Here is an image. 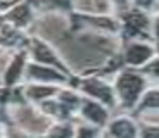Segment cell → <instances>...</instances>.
I'll use <instances>...</instances> for the list:
<instances>
[{"label":"cell","instance_id":"cell-1","mask_svg":"<svg viewBox=\"0 0 159 138\" xmlns=\"http://www.w3.org/2000/svg\"><path fill=\"white\" fill-rule=\"evenodd\" d=\"M145 88V79L142 74L133 71H123L116 79V93L125 107H133Z\"/></svg>","mask_w":159,"mask_h":138},{"label":"cell","instance_id":"cell-2","mask_svg":"<svg viewBox=\"0 0 159 138\" xmlns=\"http://www.w3.org/2000/svg\"><path fill=\"white\" fill-rule=\"evenodd\" d=\"M81 88H83L88 95H92L93 99H97L99 102L106 104L107 107L114 105L116 95H114V90L109 87L107 83L100 81V79H87V81H83Z\"/></svg>","mask_w":159,"mask_h":138},{"label":"cell","instance_id":"cell-3","mask_svg":"<svg viewBox=\"0 0 159 138\" xmlns=\"http://www.w3.org/2000/svg\"><path fill=\"white\" fill-rule=\"evenodd\" d=\"M152 55H154V48L151 45L135 42V43H130L126 47L123 57L126 60V64H130V66H143L152 59Z\"/></svg>","mask_w":159,"mask_h":138},{"label":"cell","instance_id":"cell-4","mask_svg":"<svg viewBox=\"0 0 159 138\" xmlns=\"http://www.w3.org/2000/svg\"><path fill=\"white\" fill-rule=\"evenodd\" d=\"M125 35L126 36H137L147 31L149 28V17L140 11H131L125 14Z\"/></svg>","mask_w":159,"mask_h":138},{"label":"cell","instance_id":"cell-5","mask_svg":"<svg viewBox=\"0 0 159 138\" xmlns=\"http://www.w3.org/2000/svg\"><path fill=\"white\" fill-rule=\"evenodd\" d=\"M109 133L112 135V138H137L139 128L131 119L118 118L109 124Z\"/></svg>","mask_w":159,"mask_h":138},{"label":"cell","instance_id":"cell-6","mask_svg":"<svg viewBox=\"0 0 159 138\" xmlns=\"http://www.w3.org/2000/svg\"><path fill=\"white\" fill-rule=\"evenodd\" d=\"M81 112H83V116L88 119V121H92L93 124H97V126H104L106 121H107V116H109L107 110L104 109L100 104L92 102V100L83 102V109H81Z\"/></svg>","mask_w":159,"mask_h":138},{"label":"cell","instance_id":"cell-7","mask_svg":"<svg viewBox=\"0 0 159 138\" xmlns=\"http://www.w3.org/2000/svg\"><path fill=\"white\" fill-rule=\"evenodd\" d=\"M159 110V90H149L147 93L142 97V102L139 104V110Z\"/></svg>","mask_w":159,"mask_h":138},{"label":"cell","instance_id":"cell-8","mask_svg":"<svg viewBox=\"0 0 159 138\" xmlns=\"http://www.w3.org/2000/svg\"><path fill=\"white\" fill-rule=\"evenodd\" d=\"M9 17H11L12 21H16L17 24H24L30 19V11H28L26 5H21V7L16 9V11H12V14Z\"/></svg>","mask_w":159,"mask_h":138},{"label":"cell","instance_id":"cell-9","mask_svg":"<svg viewBox=\"0 0 159 138\" xmlns=\"http://www.w3.org/2000/svg\"><path fill=\"white\" fill-rule=\"evenodd\" d=\"M31 74L36 76V78H48V79H61L62 76L54 73L52 69H45V67H36L33 66L31 67Z\"/></svg>","mask_w":159,"mask_h":138},{"label":"cell","instance_id":"cell-10","mask_svg":"<svg viewBox=\"0 0 159 138\" xmlns=\"http://www.w3.org/2000/svg\"><path fill=\"white\" fill-rule=\"evenodd\" d=\"M50 138H73V126L71 124H62L57 126L50 133Z\"/></svg>","mask_w":159,"mask_h":138},{"label":"cell","instance_id":"cell-11","mask_svg":"<svg viewBox=\"0 0 159 138\" xmlns=\"http://www.w3.org/2000/svg\"><path fill=\"white\" fill-rule=\"evenodd\" d=\"M21 64H23V57L16 59V62L12 64V67L9 69V73H7V83H11V81H14V79H16V76L19 74V67H21Z\"/></svg>","mask_w":159,"mask_h":138},{"label":"cell","instance_id":"cell-12","mask_svg":"<svg viewBox=\"0 0 159 138\" xmlns=\"http://www.w3.org/2000/svg\"><path fill=\"white\" fill-rule=\"evenodd\" d=\"M143 73H147V74H152V76H156V78H159V59L149 62L147 66H145V69H143Z\"/></svg>","mask_w":159,"mask_h":138},{"label":"cell","instance_id":"cell-13","mask_svg":"<svg viewBox=\"0 0 159 138\" xmlns=\"http://www.w3.org/2000/svg\"><path fill=\"white\" fill-rule=\"evenodd\" d=\"M142 138H159V126H147V128H143Z\"/></svg>","mask_w":159,"mask_h":138},{"label":"cell","instance_id":"cell-14","mask_svg":"<svg viewBox=\"0 0 159 138\" xmlns=\"http://www.w3.org/2000/svg\"><path fill=\"white\" fill-rule=\"evenodd\" d=\"M52 91H54L52 88H31V90H30V95L35 97V99H42L43 95H50Z\"/></svg>","mask_w":159,"mask_h":138},{"label":"cell","instance_id":"cell-15","mask_svg":"<svg viewBox=\"0 0 159 138\" xmlns=\"http://www.w3.org/2000/svg\"><path fill=\"white\" fill-rule=\"evenodd\" d=\"M42 2L47 5H56V7H62V9L69 7V0H42Z\"/></svg>","mask_w":159,"mask_h":138},{"label":"cell","instance_id":"cell-16","mask_svg":"<svg viewBox=\"0 0 159 138\" xmlns=\"http://www.w3.org/2000/svg\"><path fill=\"white\" fill-rule=\"evenodd\" d=\"M78 138H95V130H92V128H81L78 133Z\"/></svg>","mask_w":159,"mask_h":138},{"label":"cell","instance_id":"cell-17","mask_svg":"<svg viewBox=\"0 0 159 138\" xmlns=\"http://www.w3.org/2000/svg\"><path fill=\"white\" fill-rule=\"evenodd\" d=\"M154 31H156V38L159 40V17L156 19V23H154Z\"/></svg>","mask_w":159,"mask_h":138},{"label":"cell","instance_id":"cell-18","mask_svg":"<svg viewBox=\"0 0 159 138\" xmlns=\"http://www.w3.org/2000/svg\"><path fill=\"white\" fill-rule=\"evenodd\" d=\"M157 54H159V42H157Z\"/></svg>","mask_w":159,"mask_h":138}]
</instances>
